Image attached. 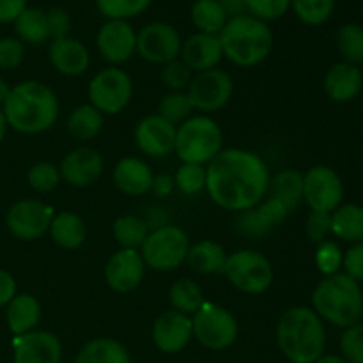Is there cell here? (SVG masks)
Segmentation results:
<instances>
[{
	"label": "cell",
	"instance_id": "6da1fadb",
	"mask_svg": "<svg viewBox=\"0 0 363 363\" xmlns=\"http://www.w3.org/2000/svg\"><path fill=\"white\" fill-rule=\"evenodd\" d=\"M206 172L209 197L227 211H247L269 190L268 167L261 156L247 149H222Z\"/></svg>",
	"mask_w": 363,
	"mask_h": 363
},
{
	"label": "cell",
	"instance_id": "7a4b0ae2",
	"mask_svg": "<svg viewBox=\"0 0 363 363\" xmlns=\"http://www.w3.org/2000/svg\"><path fill=\"white\" fill-rule=\"evenodd\" d=\"M4 116L7 126L18 133L38 135L48 131L59 117V101L48 85L35 80H27L11 89Z\"/></svg>",
	"mask_w": 363,
	"mask_h": 363
},
{
	"label": "cell",
	"instance_id": "3957f363",
	"mask_svg": "<svg viewBox=\"0 0 363 363\" xmlns=\"http://www.w3.org/2000/svg\"><path fill=\"white\" fill-rule=\"evenodd\" d=\"M277 344L291 363H314L325 354V325L311 308L293 307L280 318Z\"/></svg>",
	"mask_w": 363,
	"mask_h": 363
},
{
	"label": "cell",
	"instance_id": "277c9868",
	"mask_svg": "<svg viewBox=\"0 0 363 363\" xmlns=\"http://www.w3.org/2000/svg\"><path fill=\"white\" fill-rule=\"evenodd\" d=\"M218 39L223 57L240 67L259 66L268 59L273 48V32L269 25L247 13L230 16Z\"/></svg>",
	"mask_w": 363,
	"mask_h": 363
},
{
	"label": "cell",
	"instance_id": "5b68a950",
	"mask_svg": "<svg viewBox=\"0 0 363 363\" xmlns=\"http://www.w3.org/2000/svg\"><path fill=\"white\" fill-rule=\"evenodd\" d=\"M314 312L340 328L358 325L363 315V294L357 280L335 273L318 284L312 294Z\"/></svg>",
	"mask_w": 363,
	"mask_h": 363
},
{
	"label": "cell",
	"instance_id": "8992f818",
	"mask_svg": "<svg viewBox=\"0 0 363 363\" xmlns=\"http://www.w3.org/2000/svg\"><path fill=\"white\" fill-rule=\"evenodd\" d=\"M223 147V133L209 116H195L177 126L176 151L183 163L206 165L216 158Z\"/></svg>",
	"mask_w": 363,
	"mask_h": 363
},
{
	"label": "cell",
	"instance_id": "52a82bcc",
	"mask_svg": "<svg viewBox=\"0 0 363 363\" xmlns=\"http://www.w3.org/2000/svg\"><path fill=\"white\" fill-rule=\"evenodd\" d=\"M190 240L177 225H160L149 233L140 247V255L149 268L156 272H174L186 261Z\"/></svg>",
	"mask_w": 363,
	"mask_h": 363
},
{
	"label": "cell",
	"instance_id": "ba28073f",
	"mask_svg": "<svg viewBox=\"0 0 363 363\" xmlns=\"http://www.w3.org/2000/svg\"><path fill=\"white\" fill-rule=\"evenodd\" d=\"M223 275L241 293L262 294L273 282L272 262L255 250H238L227 255Z\"/></svg>",
	"mask_w": 363,
	"mask_h": 363
},
{
	"label": "cell",
	"instance_id": "9c48e42d",
	"mask_svg": "<svg viewBox=\"0 0 363 363\" xmlns=\"http://www.w3.org/2000/svg\"><path fill=\"white\" fill-rule=\"evenodd\" d=\"M89 105L106 116L123 112L133 96V82L121 67L112 66L94 74L87 89Z\"/></svg>",
	"mask_w": 363,
	"mask_h": 363
},
{
	"label": "cell",
	"instance_id": "30bf717a",
	"mask_svg": "<svg viewBox=\"0 0 363 363\" xmlns=\"http://www.w3.org/2000/svg\"><path fill=\"white\" fill-rule=\"evenodd\" d=\"M194 337L204 347L222 351L233 346L238 339V321L227 308L216 303H206L191 318Z\"/></svg>",
	"mask_w": 363,
	"mask_h": 363
},
{
	"label": "cell",
	"instance_id": "8fae6325",
	"mask_svg": "<svg viewBox=\"0 0 363 363\" xmlns=\"http://www.w3.org/2000/svg\"><path fill=\"white\" fill-rule=\"evenodd\" d=\"M183 39L177 28L167 21H151L137 32V53L151 64H169L177 60Z\"/></svg>",
	"mask_w": 363,
	"mask_h": 363
},
{
	"label": "cell",
	"instance_id": "7c38bea8",
	"mask_svg": "<svg viewBox=\"0 0 363 363\" xmlns=\"http://www.w3.org/2000/svg\"><path fill=\"white\" fill-rule=\"evenodd\" d=\"M234 92V82L227 71L208 69L197 73L188 85V99L191 106L201 112H216L230 101Z\"/></svg>",
	"mask_w": 363,
	"mask_h": 363
},
{
	"label": "cell",
	"instance_id": "4fadbf2b",
	"mask_svg": "<svg viewBox=\"0 0 363 363\" xmlns=\"http://www.w3.org/2000/svg\"><path fill=\"white\" fill-rule=\"evenodd\" d=\"M344 186L339 174L325 165L308 169L303 176V201L312 211L332 213L340 206Z\"/></svg>",
	"mask_w": 363,
	"mask_h": 363
},
{
	"label": "cell",
	"instance_id": "5bb4252c",
	"mask_svg": "<svg viewBox=\"0 0 363 363\" xmlns=\"http://www.w3.org/2000/svg\"><path fill=\"white\" fill-rule=\"evenodd\" d=\"M53 208L41 201H20L7 211V229L23 241H34L45 236L53 220Z\"/></svg>",
	"mask_w": 363,
	"mask_h": 363
},
{
	"label": "cell",
	"instance_id": "9a60e30c",
	"mask_svg": "<svg viewBox=\"0 0 363 363\" xmlns=\"http://www.w3.org/2000/svg\"><path fill=\"white\" fill-rule=\"evenodd\" d=\"M96 46L106 62L119 66L137 53V30L126 20H106L96 34Z\"/></svg>",
	"mask_w": 363,
	"mask_h": 363
},
{
	"label": "cell",
	"instance_id": "2e32d148",
	"mask_svg": "<svg viewBox=\"0 0 363 363\" xmlns=\"http://www.w3.org/2000/svg\"><path fill=\"white\" fill-rule=\"evenodd\" d=\"M177 126L170 124L162 116H147L137 124L135 140L138 149L151 158H165L176 147Z\"/></svg>",
	"mask_w": 363,
	"mask_h": 363
},
{
	"label": "cell",
	"instance_id": "e0dca14e",
	"mask_svg": "<svg viewBox=\"0 0 363 363\" xmlns=\"http://www.w3.org/2000/svg\"><path fill=\"white\" fill-rule=\"evenodd\" d=\"M105 162L96 149L78 147L62 160L59 167L60 179L69 186L85 188L94 184L101 177Z\"/></svg>",
	"mask_w": 363,
	"mask_h": 363
},
{
	"label": "cell",
	"instance_id": "ac0fdd59",
	"mask_svg": "<svg viewBox=\"0 0 363 363\" xmlns=\"http://www.w3.org/2000/svg\"><path fill=\"white\" fill-rule=\"evenodd\" d=\"M144 272L145 262L138 250L121 248L106 262L105 280L110 289L117 291V293H130L140 286Z\"/></svg>",
	"mask_w": 363,
	"mask_h": 363
},
{
	"label": "cell",
	"instance_id": "d6986e66",
	"mask_svg": "<svg viewBox=\"0 0 363 363\" xmlns=\"http://www.w3.org/2000/svg\"><path fill=\"white\" fill-rule=\"evenodd\" d=\"M13 347V363H60L62 360V346L59 339L43 330L18 335Z\"/></svg>",
	"mask_w": 363,
	"mask_h": 363
},
{
	"label": "cell",
	"instance_id": "ffe728a7",
	"mask_svg": "<svg viewBox=\"0 0 363 363\" xmlns=\"http://www.w3.org/2000/svg\"><path fill=\"white\" fill-rule=\"evenodd\" d=\"M194 337L190 315L177 311H167L152 325V340L163 353H179Z\"/></svg>",
	"mask_w": 363,
	"mask_h": 363
},
{
	"label": "cell",
	"instance_id": "44dd1931",
	"mask_svg": "<svg viewBox=\"0 0 363 363\" xmlns=\"http://www.w3.org/2000/svg\"><path fill=\"white\" fill-rule=\"evenodd\" d=\"M289 211L286 206L275 197H269L266 202H259L254 208L247 209L238 218L236 227L240 233L252 238H261L272 233L275 227H279L287 218Z\"/></svg>",
	"mask_w": 363,
	"mask_h": 363
},
{
	"label": "cell",
	"instance_id": "7402d4cb",
	"mask_svg": "<svg viewBox=\"0 0 363 363\" xmlns=\"http://www.w3.org/2000/svg\"><path fill=\"white\" fill-rule=\"evenodd\" d=\"M48 59L53 69L64 77H80L91 64V53L84 43L67 35L53 39L48 48Z\"/></svg>",
	"mask_w": 363,
	"mask_h": 363
},
{
	"label": "cell",
	"instance_id": "603a6c76",
	"mask_svg": "<svg viewBox=\"0 0 363 363\" xmlns=\"http://www.w3.org/2000/svg\"><path fill=\"white\" fill-rule=\"evenodd\" d=\"M181 60L195 73L215 69L223 59V50L220 45L218 35L211 34H191L186 41H183L181 48Z\"/></svg>",
	"mask_w": 363,
	"mask_h": 363
},
{
	"label": "cell",
	"instance_id": "cb8c5ba5",
	"mask_svg": "<svg viewBox=\"0 0 363 363\" xmlns=\"http://www.w3.org/2000/svg\"><path fill=\"white\" fill-rule=\"evenodd\" d=\"M113 183L123 194L140 197L152 190L155 176L145 162L138 158H123L113 167Z\"/></svg>",
	"mask_w": 363,
	"mask_h": 363
},
{
	"label": "cell",
	"instance_id": "d4e9b609",
	"mask_svg": "<svg viewBox=\"0 0 363 363\" xmlns=\"http://www.w3.org/2000/svg\"><path fill=\"white\" fill-rule=\"evenodd\" d=\"M363 77L358 66L339 62L328 69L325 77V91L330 99L337 103H347L362 91Z\"/></svg>",
	"mask_w": 363,
	"mask_h": 363
},
{
	"label": "cell",
	"instance_id": "484cf974",
	"mask_svg": "<svg viewBox=\"0 0 363 363\" xmlns=\"http://www.w3.org/2000/svg\"><path fill=\"white\" fill-rule=\"evenodd\" d=\"M7 325L14 335L34 332L41 321V303L32 294H16L7 303Z\"/></svg>",
	"mask_w": 363,
	"mask_h": 363
},
{
	"label": "cell",
	"instance_id": "4316f807",
	"mask_svg": "<svg viewBox=\"0 0 363 363\" xmlns=\"http://www.w3.org/2000/svg\"><path fill=\"white\" fill-rule=\"evenodd\" d=\"M50 234L52 240L66 250H77L82 247L87 238V227L85 222L71 211H62L53 216L52 225H50Z\"/></svg>",
	"mask_w": 363,
	"mask_h": 363
},
{
	"label": "cell",
	"instance_id": "83f0119b",
	"mask_svg": "<svg viewBox=\"0 0 363 363\" xmlns=\"http://www.w3.org/2000/svg\"><path fill=\"white\" fill-rule=\"evenodd\" d=\"M225 250L220 243L211 240L199 241V243L190 245L186 262L191 272L201 273V275H213V273H222L223 264H225Z\"/></svg>",
	"mask_w": 363,
	"mask_h": 363
},
{
	"label": "cell",
	"instance_id": "f1b7e54d",
	"mask_svg": "<svg viewBox=\"0 0 363 363\" xmlns=\"http://www.w3.org/2000/svg\"><path fill=\"white\" fill-rule=\"evenodd\" d=\"M14 30H16L18 39L27 45H43L50 38L48 20H46V11L39 7H25L20 16L13 21Z\"/></svg>",
	"mask_w": 363,
	"mask_h": 363
},
{
	"label": "cell",
	"instance_id": "f546056e",
	"mask_svg": "<svg viewBox=\"0 0 363 363\" xmlns=\"http://www.w3.org/2000/svg\"><path fill=\"white\" fill-rule=\"evenodd\" d=\"M74 363H131V360L123 344L113 339L99 337L78 351Z\"/></svg>",
	"mask_w": 363,
	"mask_h": 363
},
{
	"label": "cell",
	"instance_id": "4dcf8cb0",
	"mask_svg": "<svg viewBox=\"0 0 363 363\" xmlns=\"http://www.w3.org/2000/svg\"><path fill=\"white\" fill-rule=\"evenodd\" d=\"M190 18L197 32L218 35L225 27L229 14L220 0H195L190 7Z\"/></svg>",
	"mask_w": 363,
	"mask_h": 363
},
{
	"label": "cell",
	"instance_id": "1f68e13d",
	"mask_svg": "<svg viewBox=\"0 0 363 363\" xmlns=\"http://www.w3.org/2000/svg\"><path fill=\"white\" fill-rule=\"evenodd\" d=\"M332 234L344 241H363V208L357 204L339 206L332 213Z\"/></svg>",
	"mask_w": 363,
	"mask_h": 363
},
{
	"label": "cell",
	"instance_id": "d6a6232c",
	"mask_svg": "<svg viewBox=\"0 0 363 363\" xmlns=\"http://www.w3.org/2000/svg\"><path fill=\"white\" fill-rule=\"evenodd\" d=\"M272 197L279 199L287 211H293L303 201V176L294 169H286L277 174L275 179L269 181Z\"/></svg>",
	"mask_w": 363,
	"mask_h": 363
},
{
	"label": "cell",
	"instance_id": "836d02e7",
	"mask_svg": "<svg viewBox=\"0 0 363 363\" xmlns=\"http://www.w3.org/2000/svg\"><path fill=\"white\" fill-rule=\"evenodd\" d=\"M113 238L126 250H137L149 236V223L135 215H124L113 222Z\"/></svg>",
	"mask_w": 363,
	"mask_h": 363
},
{
	"label": "cell",
	"instance_id": "e575fe53",
	"mask_svg": "<svg viewBox=\"0 0 363 363\" xmlns=\"http://www.w3.org/2000/svg\"><path fill=\"white\" fill-rule=\"evenodd\" d=\"M103 113L92 105H80L67 117V130L78 140H91L101 131Z\"/></svg>",
	"mask_w": 363,
	"mask_h": 363
},
{
	"label": "cell",
	"instance_id": "d590c367",
	"mask_svg": "<svg viewBox=\"0 0 363 363\" xmlns=\"http://www.w3.org/2000/svg\"><path fill=\"white\" fill-rule=\"evenodd\" d=\"M169 298L174 311L184 315H194L204 305L202 289L199 287V284H195L190 279H181L174 282V286L170 287Z\"/></svg>",
	"mask_w": 363,
	"mask_h": 363
},
{
	"label": "cell",
	"instance_id": "8d00e7d4",
	"mask_svg": "<svg viewBox=\"0 0 363 363\" xmlns=\"http://www.w3.org/2000/svg\"><path fill=\"white\" fill-rule=\"evenodd\" d=\"M291 9L308 27H319L332 18L335 0H291Z\"/></svg>",
	"mask_w": 363,
	"mask_h": 363
},
{
	"label": "cell",
	"instance_id": "74e56055",
	"mask_svg": "<svg viewBox=\"0 0 363 363\" xmlns=\"http://www.w3.org/2000/svg\"><path fill=\"white\" fill-rule=\"evenodd\" d=\"M337 48L344 57V62L358 64L363 62V27L357 23H344L337 32Z\"/></svg>",
	"mask_w": 363,
	"mask_h": 363
},
{
	"label": "cell",
	"instance_id": "f35d334b",
	"mask_svg": "<svg viewBox=\"0 0 363 363\" xmlns=\"http://www.w3.org/2000/svg\"><path fill=\"white\" fill-rule=\"evenodd\" d=\"M152 0H96V7L106 20H130L149 9Z\"/></svg>",
	"mask_w": 363,
	"mask_h": 363
},
{
	"label": "cell",
	"instance_id": "ab89813d",
	"mask_svg": "<svg viewBox=\"0 0 363 363\" xmlns=\"http://www.w3.org/2000/svg\"><path fill=\"white\" fill-rule=\"evenodd\" d=\"M191 110H194V106H191L186 92H169L160 101L158 116L177 126V124H183L184 121L190 119Z\"/></svg>",
	"mask_w": 363,
	"mask_h": 363
},
{
	"label": "cell",
	"instance_id": "60d3db41",
	"mask_svg": "<svg viewBox=\"0 0 363 363\" xmlns=\"http://www.w3.org/2000/svg\"><path fill=\"white\" fill-rule=\"evenodd\" d=\"M206 172L204 165H195V163H183L177 169L174 184L179 188L181 194L184 195H197L206 188Z\"/></svg>",
	"mask_w": 363,
	"mask_h": 363
},
{
	"label": "cell",
	"instance_id": "b9f144b4",
	"mask_svg": "<svg viewBox=\"0 0 363 363\" xmlns=\"http://www.w3.org/2000/svg\"><path fill=\"white\" fill-rule=\"evenodd\" d=\"M291 9V0H245V13L269 23Z\"/></svg>",
	"mask_w": 363,
	"mask_h": 363
},
{
	"label": "cell",
	"instance_id": "7bdbcfd3",
	"mask_svg": "<svg viewBox=\"0 0 363 363\" xmlns=\"http://www.w3.org/2000/svg\"><path fill=\"white\" fill-rule=\"evenodd\" d=\"M27 181L35 191H52L59 186L60 172L59 167L50 162H39L28 169Z\"/></svg>",
	"mask_w": 363,
	"mask_h": 363
},
{
	"label": "cell",
	"instance_id": "ee69618b",
	"mask_svg": "<svg viewBox=\"0 0 363 363\" xmlns=\"http://www.w3.org/2000/svg\"><path fill=\"white\" fill-rule=\"evenodd\" d=\"M191 78H194L191 69L179 59L165 64L162 69V82L172 92H183L184 89H188Z\"/></svg>",
	"mask_w": 363,
	"mask_h": 363
},
{
	"label": "cell",
	"instance_id": "f6af8a7d",
	"mask_svg": "<svg viewBox=\"0 0 363 363\" xmlns=\"http://www.w3.org/2000/svg\"><path fill=\"white\" fill-rule=\"evenodd\" d=\"M340 351L347 363H363V325L346 328L340 335Z\"/></svg>",
	"mask_w": 363,
	"mask_h": 363
},
{
	"label": "cell",
	"instance_id": "bcb514c9",
	"mask_svg": "<svg viewBox=\"0 0 363 363\" xmlns=\"http://www.w3.org/2000/svg\"><path fill=\"white\" fill-rule=\"evenodd\" d=\"M342 252L332 241H325L319 245L318 254H315V264H318L319 272L325 273L326 277L335 275L339 268L342 266Z\"/></svg>",
	"mask_w": 363,
	"mask_h": 363
},
{
	"label": "cell",
	"instance_id": "7dc6e473",
	"mask_svg": "<svg viewBox=\"0 0 363 363\" xmlns=\"http://www.w3.org/2000/svg\"><path fill=\"white\" fill-rule=\"evenodd\" d=\"M25 59V45L20 39H0V69H14Z\"/></svg>",
	"mask_w": 363,
	"mask_h": 363
},
{
	"label": "cell",
	"instance_id": "c3c4849f",
	"mask_svg": "<svg viewBox=\"0 0 363 363\" xmlns=\"http://www.w3.org/2000/svg\"><path fill=\"white\" fill-rule=\"evenodd\" d=\"M332 233V213L312 211L307 218V236L314 243H325L326 236Z\"/></svg>",
	"mask_w": 363,
	"mask_h": 363
},
{
	"label": "cell",
	"instance_id": "681fc988",
	"mask_svg": "<svg viewBox=\"0 0 363 363\" xmlns=\"http://www.w3.org/2000/svg\"><path fill=\"white\" fill-rule=\"evenodd\" d=\"M46 20H48L50 38L62 39L69 35L71 16L64 7H52L46 11Z\"/></svg>",
	"mask_w": 363,
	"mask_h": 363
},
{
	"label": "cell",
	"instance_id": "f907efd6",
	"mask_svg": "<svg viewBox=\"0 0 363 363\" xmlns=\"http://www.w3.org/2000/svg\"><path fill=\"white\" fill-rule=\"evenodd\" d=\"M346 275L357 282H363V241L351 247L342 257Z\"/></svg>",
	"mask_w": 363,
	"mask_h": 363
},
{
	"label": "cell",
	"instance_id": "816d5d0a",
	"mask_svg": "<svg viewBox=\"0 0 363 363\" xmlns=\"http://www.w3.org/2000/svg\"><path fill=\"white\" fill-rule=\"evenodd\" d=\"M28 0H0V23H11L27 7Z\"/></svg>",
	"mask_w": 363,
	"mask_h": 363
},
{
	"label": "cell",
	"instance_id": "f5cc1de1",
	"mask_svg": "<svg viewBox=\"0 0 363 363\" xmlns=\"http://www.w3.org/2000/svg\"><path fill=\"white\" fill-rule=\"evenodd\" d=\"M16 296V282L7 272L0 269V307L9 303Z\"/></svg>",
	"mask_w": 363,
	"mask_h": 363
},
{
	"label": "cell",
	"instance_id": "db71d44e",
	"mask_svg": "<svg viewBox=\"0 0 363 363\" xmlns=\"http://www.w3.org/2000/svg\"><path fill=\"white\" fill-rule=\"evenodd\" d=\"M220 4L227 11L229 18L245 13V0H220Z\"/></svg>",
	"mask_w": 363,
	"mask_h": 363
},
{
	"label": "cell",
	"instance_id": "11a10c76",
	"mask_svg": "<svg viewBox=\"0 0 363 363\" xmlns=\"http://www.w3.org/2000/svg\"><path fill=\"white\" fill-rule=\"evenodd\" d=\"M172 184H174V181L170 179V177L162 176V177H158V179H155V183H152V190L158 191L160 195H163V194H167V191L172 190Z\"/></svg>",
	"mask_w": 363,
	"mask_h": 363
},
{
	"label": "cell",
	"instance_id": "9f6ffc18",
	"mask_svg": "<svg viewBox=\"0 0 363 363\" xmlns=\"http://www.w3.org/2000/svg\"><path fill=\"white\" fill-rule=\"evenodd\" d=\"M314 363H347V360L344 357H339V354H323Z\"/></svg>",
	"mask_w": 363,
	"mask_h": 363
},
{
	"label": "cell",
	"instance_id": "6f0895ef",
	"mask_svg": "<svg viewBox=\"0 0 363 363\" xmlns=\"http://www.w3.org/2000/svg\"><path fill=\"white\" fill-rule=\"evenodd\" d=\"M9 92H11V87L7 85V82L4 80V78H0V105H4V103H6Z\"/></svg>",
	"mask_w": 363,
	"mask_h": 363
},
{
	"label": "cell",
	"instance_id": "680465c9",
	"mask_svg": "<svg viewBox=\"0 0 363 363\" xmlns=\"http://www.w3.org/2000/svg\"><path fill=\"white\" fill-rule=\"evenodd\" d=\"M6 130H7V121H6V116H4V112L0 110V142H2L4 137H6Z\"/></svg>",
	"mask_w": 363,
	"mask_h": 363
}]
</instances>
